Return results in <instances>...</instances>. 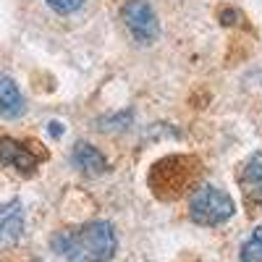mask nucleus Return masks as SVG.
Instances as JSON below:
<instances>
[{
  "label": "nucleus",
  "mask_w": 262,
  "mask_h": 262,
  "mask_svg": "<svg viewBox=\"0 0 262 262\" xmlns=\"http://www.w3.org/2000/svg\"><path fill=\"white\" fill-rule=\"evenodd\" d=\"M50 244L69 262H107L118 249V238L107 221H92L79 228L58 231Z\"/></svg>",
  "instance_id": "f257e3e1"
},
{
  "label": "nucleus",
  "mask_w": 262,
  "mask_h": 262,
  "mask_svg": "<svg viewBox=\"0 0 262 262\" xmlns=\"http://www.w3.org/2000/svg\"><path fill=\"white\" fill-rule=\"evenodd\" d=\"M196 168H200V163L186 155H170V158L158 160L149 173L152 194L160 196V200H176L191 186Z\"/></svg>",
  "instance_id": "f03ea898"
},
{
  "label": "nucleus",
  "mask_w": 262,
  "mask_h": 262,
  "mask_svg": "<svg viewBox=\"0 0 262 262\" xmlns=\"http://www.w3.org/2000/svg\"><path fill=\"white\" fill-rule=\"evenodd\" d=\"M233 212H236L233 200L223 189H215V186H200L189 200V215L196 226H207V228L223 226Z\"/></svg>",
  "instance_id": "7ed1b4c3"
},
{
  "label": "nucleus",
  "mask_w": 262,
  "mask_h": 262,
  "mask_svg": "<svg viewBox=\"0 0 262 262\" xmlns=\"http://www.w3.org/2000/svg\"><path fill=\"white\" fill-rule=\"evenodd\" d=\"M123 16V24L131 32L137 42H144V45H152L158 37H160V21L152 11L149 0H128L121 11Z\"/></svg>",
  "instance_id": "20e7f679"
},
{
  "label": "nucleus",
  "mask_w": 262,
  "mask_h": 262,
  "mask_svg": "<svg viewBox=\"0 0 262 262\" xmlns=\"http://www.w3.org/2000/svg\"><path fill=\"white\" fill-rule=\"evenodd\" d=\"M42 155H34V152L16 142L13 137H0V163L6 168H16L18 173H24V176H32L37 170V163H39Z\"/></svg>",
  "instance_id": "39448f33"
},
{
  "label": "nucleus",
  "mask_w": 262,
  "mask_h": 262,
  "mask_svg": "<svg viewBox=\"0 0 262 262\" xmlns=\"http://www.w3.org/2000/svg\"><path fill=\"white\" fill-rule=\"evenodd\" d=\"M21 233H24V210L21 202H3L0 205V252L11 249Z\"/></svg>",
  "instance_id": "423d86ee"
},
{
  "label": "nucleus",
  "mask_w": 262,
  "mask_h": 262,
  "mask_svg": "<svg viewBox=\"0 0 262 262\" xmlns=\"http://www.w3.org/2000/svg\"><path fill=\"white\" fill-rule=\"evenodd\" d=\"M71 163H74L81 173H86V176H100V173L107 170L105 155H102L97 147H92L90 142H76V147H74V152H71Z\"/></svg>",
  "instance_id": "0eeeda50"
},
{
  "label": "nucleus",
  "mask_w": 262,
  "mask_h": 262,
  "mask_svg": "<svg viewBox=\"0 0 262 262\" xmlns=\"http://www.w3.org/2000/svg\"><path fill=\"white\" fill-rule=\"evenodd\" d=\"M242 191L252 205H262V152H254L242 168Z\"/></svg>",
  "instance_id": "6e6552de"
},
{
  "label": "nucleus",
  "mask_w": 262,
  "mask_h": 262,
  "mask_svg": "<svg viewBox=\"0 0 262 262\" xmlns=\"http://www.w3.org/2000/svg\"><path fill=\"white\" fill-rule=\"evenodd\" d=\"M24 95L16 86V81L6 74H0V113L8 116V118H16L24 113Z\"/></svg>",
  "instance_id": "1a4fd4ad"
},
{
  "label": "nucleus",
  "mask_w": 262,
  "mask_h": 262,
  "mask_svg": "<svg viewBox=\"0 0 262 262\" xmlns=\"http://www.w3.org/2000/svg\"><path fill=\"white\" fill-rule=\"evenodd\" d=\"M242 262H262V226L254 228L252 238L242 247Z\"/></svg>",
  "instance_id": "9d476101"
},
{
  "label": "nucleus",
  "mask_w": 262,
  "mask_h": 262,
  "mask_svg": "<svg viewBox=\"0 0 262 262\" xmlns=\"http://www.w3.org/2000/svg\"><path fill=\"white\" fill-rule=\"evenodd\" d=\"M131 118H134V113H131V111H123L121 116H105V118H100V128H105V131H111V128H126L131 123Z\"/></svg>",
  "instance_id": "9b49d317"
},
{
  "label": "nucleus",
  "mask_w": 262,
  "mask_h": 262,
  "mask_svg": "<svg viewBox=\"0 0 262 262\" xmlns=\"http://www.w3.org/2000/svg\"><path fill=\"white\" fill-rule=\"evenodd\" d=\"M45 3L55 11V13H74L81 8L84 0H45Z\"/></svg>",
  "instance_id": "f8f14e48"
},
{
  "label": "nucleus",
  "mask_w": 262,
  "mask_h": 262,
  "mask_svg": "<svg viewBox=\"0 0 262 262\" xmlns=\"http://www.w3.org/2000/svg\"><path fill=\"white\" fill-rule=\"evenodd\" d=\"M233 18H238V13H236V11H231V8L221 13V21H223V24H233Z\"/></svg>",
  "instance_id": "ddd939ff"
},
{
  "label": "nucleus",
  "mask_w": 262,
  "mask_h": 262,
  "mask_svg": "<svg viewBox=\"0 0 262 262\" xmlns=\"http://www.w3.org/2000/svg\"><path fill=\"white\" fill-rule=\"evenodd\" d=\"M50 134H53V137H60V134H63V123L53 121V123H50Z\"/></svg>",
  "instance_id": "4468645a"
}]
</instances>
